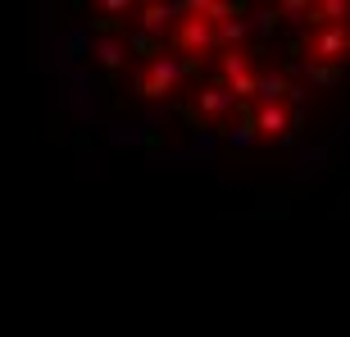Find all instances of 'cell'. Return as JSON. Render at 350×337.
<instances>
[{
    "mask_svg": "<svg viewBox=\"0 0 350 337\" xmlns=\"http://www.w3.org/2000/svg\"><path fill=\"white\" fill-rule=\"evenodd\" d=\"M300 51L310 64H323V68H341L350 60V27H310L305 37H300Z\"/></svg>",
    "mask_w": 350,
    "mask_h": 337,
    "instance_id": "cell-1",
    "label": "cell"
}]
</instances>
